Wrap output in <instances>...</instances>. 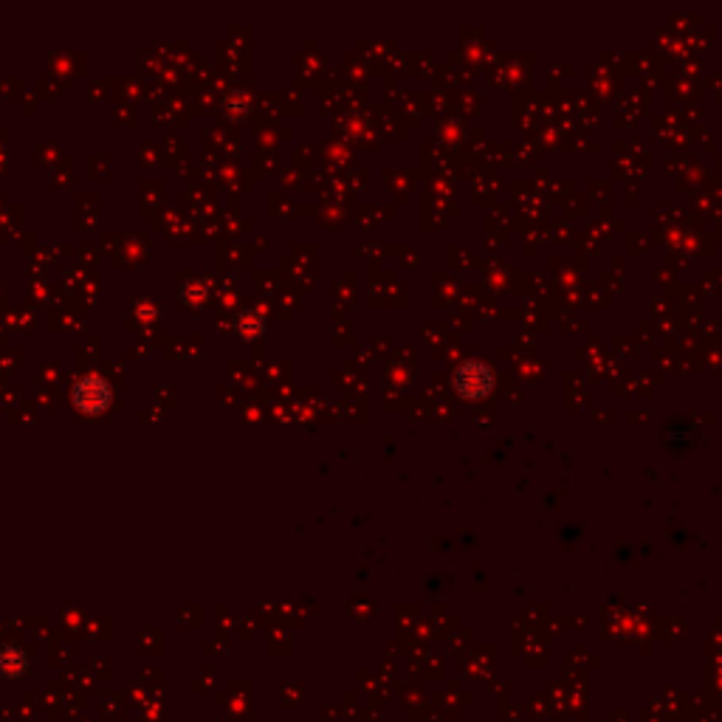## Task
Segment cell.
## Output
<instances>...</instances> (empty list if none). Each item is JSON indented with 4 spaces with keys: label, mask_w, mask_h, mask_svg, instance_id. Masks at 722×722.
Listing matches in <instances>:
<instances>
[{
    "label": "cell",
    "mask_w": 722,
    "mask_h": 722,
    "mask_svg": "<svg viewBox=\"0 0 722 722\" xmlns=\"http://www.w3.org/2000/svg\"><path fill=\"white\" fill-rule=\"evenodd\" d=\"M113 401V390L110 384L102 376H82L74 387V404L82 412H102V409L110 407Z\"/></svg>",
    "instance_id": "1"
},
{
    "label": "cell",
    "mask_w": 722,
    "mask_h": 722,
    "mask_svg": "<svg viewBox=\"0 0 722 722\" xmlns=\"http://www.w3.org/2000/svg\"><path fill=\"white\" fill-rule=\"evenodd\" d=\"M491 370H488L483 361H466L460 370L455 373V387L457 393L466 395V398H480L491 390Z\"/></svg>",
    "instance_id": "2"
}]
</instances>
